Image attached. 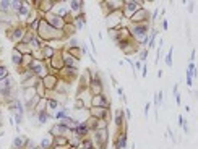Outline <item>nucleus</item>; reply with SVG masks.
I'll return each mask as SVG.
<instances>
[{"label": "nucleus", "mask_w": 198, "mask_h": 149, "mask_svg": "<svg viewBox=\"0 0 198 149\" xmlns=\"http://www.w3.org/2000/svg\"><path fill=\"white\" fill-rule=\"evenodd\" d=\"M88 112H89V117L96 118V120L109 122V117H110V110L109 109H102V107H89Z\"/></svg>", "instance_id": "f8f14e48"}, {"label": "nucleus", "mask_w": 198, "mask_h": 149, "mask_svg": "<svg viewBox=\"0 0 198 149\" xmlns=\"http://www.w3.org/2000/svg\"><path fill=\"white\" fill-rule=\"evenodd\" d=\"M88 91L91 96L104 92V84H102V80H101V74L98 72L96 73L91 72V81H89V84H88Z\"/></svg>", "instance_id": "0eeeda50"}, {"label": "nucleus", "mask_w": 198, "mask_h": 149, "mask_svg": "<svg viewBox=\"0 0 198 149\" xmlns=\"http://www.w3.org/2000/svg\"><path fill=\"white\" fill-rule=\"evenodd\" d=\"M36 36L39 37L42 42H49V41H52V39L65 41V34H63V31H59V29L52 28V26L47 23L44 18H41V21H39V28H37V31H36Z\"/></svg>", "instance_id": "f257e3e1"}, {"label": "nucleus", "mask_w": 198, "mask_h": 149, "mask_svg": "<svg viewBox=\"0 0 198 149\" xmlns=\"http://www.w3.org/2000/svg\"><path fill=\"white\" fill-rule=\"evenodd\" d=\"M34 115V114H33ZM36 118H37V125H44V123H47L49 122V118H50V115L47 114V112H41V114H36Z\"/></svg>", "instance_id": "f704fd0d"}, {"label": "nucleus", "mask_w": 198, "mask_h": 149, "mask_svg": "<svg viewBox=\"0 0 198 149\" xmlns=\"http://www.w3.org/2000/svg\"><path fill=\"white\" fill-rule=\"evenodd\" d=\"M91 138L94 141V146L98 149H106L107 141H109V128H102V130H94L91 133Z\"/></svg>", "instance_id": "20e7f679"}, {"label": "nucleus", "mask_w": 198, "mask_h": 149, "mask_svg": "<svg viewBox=\"0 0 198 149\" xmlns=\"http://www.w3.org/2000/svg\"><path fill=\"white\" fill-rule=\"evenodd\" d=\"M21 60H23V54H20L18 50H12V63H13V66L15 68H20L21 66Z\"/></svg>", "instance_id": "2f4dec72"}, {"label": "nucleus", "mask_w": 198, "mask_h": 149, "mask_svg": "<svg viewBox=\"0 0 198 149\" xmlns=\"http://www.w3.org/2000/svg\"><path fill=\"white\" fill-rule=\"evenodd\" d=\"M114 123L117 130H124L127 128V118H125V110L124 109H117L114 114Z\"/></svg>", "instance_id": "a211bd4d"}, {"label": "nucleus", "mask_w": 198, "mask_h": 149, "mask_svg": "<svg viewBox=\"0 0 198 149\" xmlns=\"http://www.w3.org/2000/svg\"><path fill=\"white\" fill-rule=\"evenodd\" d=\"M15 50H18L20 54H31V49H29V46L26 42H18V44H15Z\"/></svg>", "instance_id": "72a5a7b5"}, {"label": "nucleus", "mask_w": 198, "mask_h": 149, "mask_svg": "<svg viewBox=\"0 0 198 149\" xmlns=\"http://www.w3.org/2000/svg\"><path fill=\"white\" fill-rule=\"evenodd\" d=\"M26 141H28V136H24V135L15 136V139H13V143H12V149H24Z\"/></svg>", "instance_id": "393cba45"}, {"label": "nucleus", "mask_w": 198, "mask_h": 149, "mask_svg": "<svg viewBox=\"0 0 198 149\" xmlns=\"http://www.w3.org/2000/svg\"><path fill=\"white\" fill-rule=\"evenodd\" d=\"M41 83H42L44 89H46V94H47V92H50V91H55L57 83H59V76L54 74V73H49V74H46V76L41 80Z\"/></svg>", "instance_id": "ddd939ff"}, {"label": "nucleus", "mask_w": 198, "mask_h": 149, "mask_svg": "<svg viewBox=\"0 0 198 149\" xmlns=\"http://www.w3.org/2000/svg\"><path fill=\"white\" fill-rule=\"evenodd\" d=\"M62 62H63V66H68V68H78L80 70V60L78 58L72 57L65 49L62 50Z\"/></svg>", "instance_id": "f3484780"}, {"label": "nucleus", "mask_w": 198, "mask_h": 149, "mask_svg": "<svg viewBox=\"0 0 198 149\" xmlns=\"http://www.w3.org/2000/svg\"><path fill=\"white\" fill-rule=\"evenodd\" d=\"M149 18H151V13H149V10H146L145 7H141L140 10H136V12L128 18V21H130V24L149 23Z\"/></svg>", "instance_id": "1a4fd4ad"}, {"label": "nucleus", "mask_w": 198, "mask_h": 149, "mask_svg": "<svg viewBox=\"0 0 198 149\" xmlns=\"http://www.w3.org/2000/svg\"><path fill=\"white\" fill-rule=\"evenodd\" d=\"M89 107H102V109H109V99L104 92L96 96H91V100H89Z\"/></svg>", "instance_id": "4468645a"}, {"label": "nucleus", "mask_w": 198, "mask_h": 149, "mask_svg": "<svg viewBox=\"0 0 198 149\" xmlns=\"http://www.w3.org/2000/svg\"><path fill=\"white\" fill-rule=\"evenodd\" d=\"M67 5H68V10H70V13H75V15H78V13H81L83 12V7H85V2H81V0H70V2H67Z\"/></svg>", "instance_id": "412c9836"}, {"label": "nucleus", "mask_w": 198, "mask_h": 149, "mask_svg": "<svg viewBox=\"0 0 198 149\" xmlns=\"http://www.w3.org/2000/svg\"><path fill=\"white\" fill-rule=\"evenodd\" d=\"M49 135L50 136H68V135H72V131H70L67 126H63L62 123H59V122H55L54 125L50 126V130H49Z\"/></svg>", "instance_id": "dca6fc26"}, {"label": "nucleus", "mask_w": 198, "mask_h": 149, "mask_svg": "<svg viewBox=\"0 0 198 149\" xmlns=\"http://www.w3.org/2000/svg\"><path fill=\"white\" fill-rule=\"evenodd\" d=\"M80 44H78V39L76 37H68V39L65 41V50H68V49H73V47H78Z\"/></svg>", "instance_id": "58836bf2"}, {"label": "nucleus", "mask_w": 198, "mask_h": 149, "mask_svg": "<svg viewBox=\"0 0 198 149\" xmlns=\"http://www.w3.org/2000/svg\"><path fill=\"white\" fill-rule=\"evenodd\" d=\"M70 115H72V110L68 109V107H60V109H59L57 112H55L54 115H52V118H54V120H62V118H65V117H70Z\"/></svg>", "instance_id": "a878e982"}, {"label": "nucleus", "mask_w": 198, "mask_h": 149, "mask_svg": "<svg viewBox=\"0 0 198 149\" xmlns=\"http://www.w3.org/2000/svg\"><path fill=\"white\" fill-rule=\"evenodd\" d=\"M0 89H15V80L12 74H8L3 80H0Z\"/></svg>", "instance_id": "c85d7f7f"}, {"label": "nucleus", "mask_w": 198, "mask_h": 149, "mask_svg": "<svg viewBox=\"0 0 198 149\" xmlns=\"http://www.w3.org/2000/svg\"><path fill=\"white\" fill-rule=\"evenodd\" d=\"M29 70H31L33 74L37 76L39 80H42L46 74H49V66H47V63L42 62V60H33L31 65H29Z\"/></svg>", "instance_id": "6e6552de"}, {"label": "nucleus", "mask_w": 198, "mask_h": 149, "mask_svg": "<svg viewBox=\"0 0 198 149\" xmlns=\"http://www.w3.org/2000/svg\"><path fill=\"white\" fill-rule=\"evenodd\" d=\"M26 31H28V28H26L23 23H18L16 26H13V28L7 32V37H8L12 42H15V44L23 42V37L26 34Z\"/></svg>", "instance_id": "39448f33"}, {"label": "nucleus", "mask_w": 198, "mask_h": 149, "mask_svg": "<svg viewBox=\"0 0 198 149\" xmlns=\"http://www.w3.org/2000/svg\"><path fill=\"white\" fill-rule=\"evenodd\" d=\"M159 102H162V91L156 92V97H154V105H159Z\"/></svg>", "instance_id": "8fccbe9b"}, {"label": "nucleus", "mask_w": 198, "mask_h": 149, "mask_svg": "<svg viewBox=\"0 0 198 149\" xmlns=\"http://www.w3.org/2000/svg\"><path fill=\"white\" fill-rule=\"evenodd\" d=\"M36 149H41V148H36Z\"/></svg>", "instance_id": "bf43d9fd"}, {"label": "nucleus", "mask_w": 198, "mask_h": 149, "mask_svg": "<svg viewBox=\"0 0 198 149\" xmlns=\"http://www.w3.org/2000/svg\"><path fill=\"white\" fill-rule=\"evenodd\" d=\"M187 73H188L192 78L195 76V74H197V65H195V63H190V65H188V72H187Z\"/></svg>", "instance_id": "09e8293b"}, {"label": "nucleus", "mask_w": 198, "mask_h": 149, "mask_svg": "<svg viewBox=\"0 0 198 149\" xmlns=\"http://www.w3.org/2000/svg\"><path fill=\"white\" fill-rule=\"evenodd\" d=\"M124 13L122 10H117V12H112V13H107L106 15V24H107V29H117L120 26H124Z\"/></svg>", "instance_id": "7ed1b4c3"}, {"label": "nucleus", "mask_w": 198, "mask_h": 149, "mask_svg": "<svg viewBox=\"0 0 198 149\" xmlns=\"http://www.w3.org/2000/svg\"><path fill=\"white\" fill-rule=\"evenodd\" d=\"M63 34H65V41L68 39V37H73L75 34H76V29H75V26L72 23H67L65 26H63Z\"/></svg>", "instance_id": "473e14b6"}, {"label": "nucleus", "mask_w": 198, "mask_h": 149, "mask_svg": "<svg viewBox=\"0 0 198 149\" xmlns=\"http://www.w3.org/2000/svg\"><path fill=\"white\" fill-rule=\"evenodd\" d=\"M93 149H98V148H93Z\"/></svg>", "instance_id": "13d9d810"}, {"label": "nucleus", "mask_w": 198, "mask_h": 149, "mask_svg": "<svg viewBox=\"0 0 198 149\" xmlns=\"http://www.w3.org/2000/svg\"><path fill=\"white\" fill-rule=\"evenodd\" d=\"M146 74H148V65H146V63H145V65H141V76H146Z\"/></svg>", "instance_id": "603ef678"}, {"label": "nucleus", "mask_w": 198, "mask_h": 149, "mask_svg": "<svg viewBox=\"0 0 198 149\" xmlns=\"http://www.w3.org/2000/svg\"><path fill=\"white\" fill-rule=\"evenodd\" d=\"M83 109H88V107L85 105V102H83V100H80V99H76V97H75V100H73V110L76 112V110H83Z\"/></svg>", "instance_id": "37998d69"}, {"label": "nucleus", "mask_w": 198, "mask_h": 149, "mask_svg": "<svg viewBox=\"0 0 198 149\" xmlns=\"http://www.w3.org/2000/svg\"><path fill=\"white\" fill-rule=\"evenodd\" d=\"M101 8L104 10V13H112L117 12V10H122L124 7V0H104V2H99Z\"/></svg>", "instance_id": "9b49d317"}, {"label": "nucleus", "mask_w": 198, "mask_h": 149, "mask_svg": "<svg viewBox=\"0 0 198 149\" xmlns=\"http://www.w3.org/2000/svg\"><path fill=\"white\" fill-rule=\"evenodd\" d=\"M18 73H20L21 81H26V80H29V78H33V76H34V74H33V72H31L29 68H28V70H20Z\"/></svg>", "instance_id": "79ce46f5"}, {"label": "nucleus", "mask_w": 198, "mask_h": 149, "mask_svg": "<svg viewBox=\"0 0 198 149\" xmlns=\"http://www.w3.org/2000/svg\"><path fill=\"white\" fill-rule=\"evenodd\" d=\"M36 148H39V143H36L34 139H29L28 138V141L24 144V149H36Z\"/></svg>", "instance_id": "a18cd8bd"}, {"label": "nucleus", "mask_w": 198, "mask_h": 149, "mask_svg": "<svg viewBox=\"0 0 198 149\" xmlns=\"http://www.w3.org/2000/svg\"><path fill=\"white\" fill-rule=\"evenodd\" d=\"M34 91H36V94L39 96L41 99H46V89H44L42 86V83H41V80L36 83V86H34Z\"/></svg>", "instance_id": "e433bc0d"}, {"label": "nucleus", "mask_w": 198, "mask_h": 149, "mask_svg": "<svg viewBox=\"0 0 198 149\" xmlns=\"http://www.w3.org/2000/svg\"><path fill=\"white\" fill-rule=\"evenodd\" d=\"M141 7H145L143 0H124V7H122V13H124L125 20H128L136 10H140Z\"/></svg>", "instance_id": "423d86ee"}, {"label": "nucleus", "mask_w": 198, "mask_h": 149, "mask_svg": "<svg viewBox=\"0 0 198 149\" xmlns=\"http://www.w3.org/2000/svg\"><path fill=\"white\" fill-rule=\"evenodd\" d=\"M44 20L49 23L52 28H55V29H59V31H62L63 29V26H65V21H63V18H60L59 15H55V13H47L46 16H42Z\"/></svg>", "instance_id": "2eb2a0df"}, {"label": "nucleus", "mask_w": 198, "mask_h": 149, "mask_svg": "<svg viewBox=\"0 0 198 149\" xmlns=\"http://www.w3.org/2000/svg\"><path fill=\"white\" fill-rule=\"evenodd\" d=\"M10 72H8V68H7V65H2L0 63V80H3L5 76H8Z\"/></svg>", "instance_id": "49530a36"}, {"label": "nucleus", "mask_w": 198, "mask_h": 149, "mask_svg": "<svg viewBox=\"0 0 198 149\" xmlns=\"http://www.w3.org/2000/svg\"><path fill=\"white\" fill-rule=\"evenodd\" d=\"M172 47H171V49H169V52H167V55H166V65L167 66H171V65H172Z\"/></svg>", "instance_id": "de8ad7c7"}, {"label": "nucleus", "mask_w": 198, "mask_h": 149, "mask_svg": "<svg viewBox=\"0 0 198 149\" xmlns=\"http://www.w3.org/2000/svg\"><path fill=\"white\" fill-rule=\"evenodd\" d=\"M149 107H151V104L146 102V105H145V115H148V112H149Z\"/></svg>", "instance_id": "5fc2aeb1"}, {"label": "nucleus", "mask_w": 198, "mask_h": 149, "mask_svg": "<svg viewBox=\"0 0 198 149\" xmlns=\"http://www.w3.org/2000/svg\"><path fill=\"white\" fill-rule=\"evenodd\" d=\"M93 148H96V146H94V141H93L91 135L86 136V138H81V139H80L78 149H93Z\"/></svg>", "instance_id": "c756f323"}, {"label": "nucleus", "mask_w": 198, "mask_h": 149, "mask_svg": "<svg viewBox=\"0 0 198 149\" xmlns=\"http://www.w3.org/2000/svg\"><path fill=\"white\" fill-rule=\"evenodd\" d=\"M72 57L75 58H78V60H81V57H83V49H81V46H78V47H73V49H68L67 50Z\"/></svg>", "instance_id": "c9c22d12"}, {"label": "nucleus", "mask_w": 198, "mask_h": 149, "mask_svg": "<svg viewBox=\"0 0 198 149\" xmlns=\"http://www.w3.org/2000/svg\"><path fill=\"white\" fill-rule=\"evenodd\" d=\"M117 94L120 96V99L124 100V102L127 100V97H125V92H124V88H117Z\"/></svg>", "instance_id": "3c124183"}, {"label": "nucleus", "mask_w": 198, "mask_h": 149, "mask_svg": "<svg viewBox=\"0 0 198 149\" xmlns=\"http://www.w3.org/2000/svg\"><path fill=\"white\" fill-rule=\"evenodd\" d=\"M72 24L75 26V29H76V31L83 29V26L86 24V16H85V12H81V13H78V15H73Z\"/></svg>", "instance_id": "4be33fe9"}, {"label": "nucleus", "mask_w": 198, "mask_h": 149, "mask_svg": "<svg viewBox=\"0 0 198 149\" xmlns=\"http://www.w3.org/2000/svg\"><path fill=\"white\" fill-rule=\"evenodd\" d=\"M117 46L127 57H130V55H133V54H138V50H140V44H136L133 39L120 41V42H117Z\"/></svg>", "instance_id": "9d476101"}, {"label": "nucleus", "mask_w": 198, "mask_h": 149, "mask_svg": "<svg viewBox=\"0 0 198 149\" xmlns=\"http://www.w3.org/2000/svg\"><path fill=\"white\" fill-rule=\"evenodd\" d=\"M72 135H73V136H76V138H80V139H81V138H86V136H89L91 133H89V130H88V126H86V125H85V123H80V125H78L76 128H75L73 131H72Z\"/></svg>", "instance_id": "5701e85b"}, {"label": "nucleus", "mask_w": 198, "mask_h": 149, "mask_svg": "<svg viewBox=\"0 0 198 149\" xmlns=\"http://www.w3.org/2000/svg\"><path fill=\"white\" fill-rule=\"evenodd\" d=\"M41 54H42V60H44V62H49L50 58L55 55V50L52 49V47H49L47 44H44L42 49H41Z\"/></svg>", "instance_id": "cd10ccee"}, {"label": "nucleus", "mask_w": 198, "mask_h": 149, "mask_svg": "<svg viewBox=\"0 0 198 149\" xmlns=\"http://www.w3.org/2000/svg\"><path fill=\"white\" fill-rule=\"evenodd\" d=\"M107 34H109V37L114 42H117L119 41V28L117 29H107Z\"/></svg>", "instance_id": "c03bdc74"}, {"label": "nucleus", "mask_w": 198, "mask_h": 149, "mask_svg": "<svg viewBox=\"0 0 198 149\" xmlns=\"http://www.w3.org/2000/svg\"><path fill=\"white\" fill-rule=\"evenodd\" d=\"M10 5H12V0H0V13H12Z\"/></svg>", "instance_id": "4c0bfd02"}, {"label": "nucleus", "mask_w": 198, "mask_h": 149, "mask_svg": "<svg viewBox=\"0 0 198 149\" xmlns=\"http://www.w3.org/2000/svg\"><path fill=\"white\" fill-rule=\"evenodd\" d=\"M52 13L59 15L60 18H65L67 15L70 13V10H68V5H67V2H57V3H55V7H54V10H52Z\"/></svg>", "instance_id": "aec40b11"}, {"label": "nucleus", "mask_w": 198, "mask_h": 149, "mask_svg": "<svg viewBox=\"0 0 198 149\" xmlns=\"http://www.w3.org/2000/svg\"><path fill=\"white\" fill-rule=\"evenodd\" d=\"M70 89H72V84H70V83H67V81H63V80H59V83H57V88H55V91H57V92H60V94L68 96Z\"/></svg>", "instance_id": "bb28decb"}, {"label": "nucleus", "mask_w": 198, "mask_h": 149, "mask_svg": "<svg viewBox=\"0 0 198 149\" xmlns=\"http://www.w3.org/2000/svg\"><path fill=\"white\" fill-rule=\"evenodd\" d=\"M0 126H2V112H0Z\"/></svg>", "instance_id": "4d7b16f0"}, {"label": "nucleus", "mask_w": 198, "mask_h": 149, "mask_svg": "<svg viewBox=\"0 0 198 149\" xmlns=\"http://www.w3.org/2000/svg\"><path fill=\"white\" fill-rule=\"evenodd\" d=\"M88 126V130H89V133H93L96 128H98V120L96 118H93V117H89L88 120H86V123H85Z\"/></svg>", "instance_id": "a19ab883"}, {"label": "nucleus", "mask_w": 198, "mask_h": 149, "mask_svg": "<svg viewBox=\"0 0 198 149\" xmlns=\"http://www.w3.org/2000/svg\"><path fill=\"white\" fill-rule=\"evenodd\" d=\"M114 149H125L127 148V128L124 130H117V135H115V144Z\"/></svg>", "instance_id": "6ab92c4d"}, {"label": "nucleus", "mask_w": 198, "mask_h": 149, "mask_svg": "<svg viewBox=\"0 0 198 149\" xmlns=\"http://www.w3.org/2000/svg\"><path fill=\"white\" fill-rule=\"evenodd\" d=\"M167 26H169V23H167V21L164 20V21H162V28H164V29H167Z\"/></svg>", "instance_id": "6e6d98bb"}, {"label": "nucleus", "mask_w": 198, "mask_h": 149, "mask_svg": "<svg viewBox=\"0 0 198 149\" xmlns=\"http://www.w3.org/2000/svg\"><path fill=\"white\" fill-rule=\"evenodd\" d=\"M52 144H54V136H50L49 133H47V135L39 141V148L41 149H50Z\"/></svg>", "instance_id": "7c9ffc66"}, {"label": "nucleus", "mask_w": 198, "mask_h": 149, "mask_svg": "<svg viewBox=\"0 0 198 149\" xmlns=\"http://www.w3.org/2000/svg\"><path fill=\"white\" fill-rule=\"evenodd\" d=\"M190 58H192V63H195V58H197V50H195V49H193V52H192V57H190Z\"/></svg>", "instance_id": "864d4df0"}, {"label": "nucleus", "mask_w": 198, "mask_h": 149, "mask_svg": "<svg viewBox=\"0 0 198 149\" xmlns=\"http://www.w3.org/2000/svg\"><path fill=\"white\" fill-rule=\"evenodd\" d=\"M128 31H130V36L132 39L135 41L136 44H143V41L146 39V36L149 34L151 31V24L149 23H140V24H130L128 26Z\"/></svg>", "instance_id": "f03ea898"}, {"label": "nucleus", "mask_w": 198, "mask_h": 149, "mask_svg": "<svg viewBox=\"0 0 198 149\" xmlns=\"http://www.w3.org/2000/svg\"><path fill=\"white\" fill-rule=\"evenodd\" d=\"M44 44H46V42H42V41H41L39 37L34 34V36L31 37V39H29L28 46H29V49H31V52H34V50H41V49H42Z\"/></svg>", "instance_id": "b1692460"}, {"label": "nucleus", "mask_w": 198, "mask_h": 149, "mask_svg": "<svg viewBox=\"0 0 198 149\" xmlns=\"http://www.w3.org/2000/svg\"><path fill=\"white\" fill-rule=\"evenodd\" d=\"M21 5H23V0H12V5H10V12L13 15L18 13V10L21 8Z\"/></svg>", "instance_id": "ea45409f"}]
</instances>
